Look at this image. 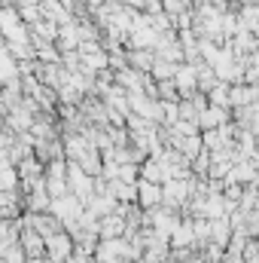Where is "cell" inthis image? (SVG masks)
<instances>
[{
  "label": "cell",
  "mask_w": 259,
  "mask_h": 263,
  "mask_svg": "<svg viewBox=\"0 0 259 263\" xmlns=\"http://www.w3.org/2000/svg\"><path fill=\"white\" fill-rule=\"evenodd\" d=\"M207 101H210L213 107H226V110H232V83H217V86L207 92Z\"/></svg>",
  "instance_id": "cell-6"
},
{
  "label": "cell",
  "mask_w": 259,
  "mask_h": 263,
  "mask_svg": "<svg viewBox=\"0 0 259 263\" xmlns=\"http://www.w3.org/2000/svg\"><path fill=\"white\" fill-rule=\"evenodd\" d=\"M156 52L153 49H128V65L140 73H153V65H156Z\"/></svg>",
  "instance_id": "cell-5"
},
{
  "label": "cell",
  "mask_w": 259,
  "mask_h": 263,
  "mask_svg": "<svg viewBox=\"0 0 259 263\" xmlns=\"http://www.w3.org/2000/svg\"><path fill=\"white\" fill-rule=\"evenodd\" d=\"M137 202L149 211L165 205V187L162 184H149V181H137Z\"/></svg>",
  "instance_id": "cell-2"
},
{
  "label": "cell",
  "mask_w": 259,
  "mask_h": 263,
  "mask_svg": "<svg viewBox=\"0 0 259 263\" xmlns=\"http://www.w3.org/2000/svg\"><path fill=\"white\" fill-rule=\"evenodd\" d=\"M174 83H177L180 101H183V98H192V95H198V92H201V89H198V65H189V62L177 65Z\"/></svg>",
  "instance_id": "cell-1"
},
{
  "label": "cell",
  "mask_w": 259,
  "mask_h": 263,
  "mask_svg": "<svg viewBox=\"0 0 259 263\" xmlns=\"http://www.w3.org/2000/svg\"><path fill=\"white\" fill-rule=\"evenodd\" d=\"M229 123H235L232 110H226V107H213V104H210V107L198 117V126H201V132L223 129V126H229Z\"/></svg>",
  "instance_id": "cell-3"
},
{
  "label": "cell",
  "mask_w": 259,
  "mask_h": 263,
  "mask_svg": "<svg viewBox=\"0 0 259 263\" xmlns=\"http://www.w3.org/2000/svg\"><path fill=\"white\" fill-rule=\"evenodd\" d=\"M259 101V86L250 83H235L232 86V110H247Z\"/></svg>",
  "instance_id": "cell-4"
},
{
  "label": "cell",
  "mask_w": 259,
  "mask_h": 263,
  "mask_svg": "<svg viewBox=\"0 0 259 263\" xmlns=\"http://www.w3.org/2000/svg\"><path fill=\"white\" fill-rule=\"evenodd\" d=\"M85 6H92V9H101V6H107V3H113V0H82Z\"/></svg>",
  "instance_id": "cell-7"
}]
</instances>
